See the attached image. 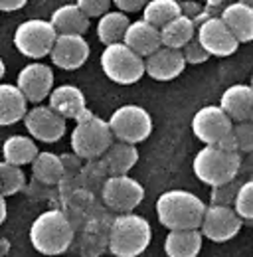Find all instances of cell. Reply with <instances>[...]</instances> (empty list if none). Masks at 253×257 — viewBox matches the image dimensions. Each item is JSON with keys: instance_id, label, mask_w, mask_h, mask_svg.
Wrapping results in <instances>:
<instances>
[{"instance_id": "cell-23", "label": "cell", "mask_w": 253, "mask_h": 257, "mask_svg": "<svg viewBox=\"0 0 253 257\" xmlns=\"http://www.w3.org/2000/svg\"><path fill=\"white\" fill-rule=\"evenodd\" d=\"M28 111V101L22 91L12 83H0V127L22 121Z\"/></svg>"}, {"instance_id": "cell-37", "label": "cell", "mask_w": 253, "mask_h": 257, "mask_svg": "<svg viewBox=\"0 0 253 257\" xmlns=\"http://www.w3.org/2000/svg\"><path fill=\"white\" fill-rule=\"evenodd\" d=\"M145 2L147 0H111V4H115L117 10H121L125 14H129V12H141Z\"/></svg>"}, {"instance_id": "cell-32", "label": "cell", "mask_w": 253, "mask_h": 257, "mask_svg": "<svg viewBox=\"0 0 253 257\" xmlns=\"http://www.w3.org/2000/svg\"><path fill=\"white\" fill-rule=\"evenodd\" d=\"M231 135L239 155H249L253 151V125L251 121H239L231 125Z\"/></svg>"}, {"instance_id": "cell-28", "label": "cell", "mask_w": 253, "mask_h": 257, "mask_svg": "<svg viewBox=\"0 0 253 257\" xmlns=\"http://www.w3.org/2000/svg\"><path fill=\"white\" fill-rule=\"evenodd\" d=\"M129 22L131 20L126 18L125 12H121V10H107L105 14L99 16V22H97V38H99V42L103 46L121 42Z\"/></svg>"}, {"instance_id": "cell-9", "label": "cell", "mask_w": 253, "mask_h": 257, "mask_svg": "<svg viewBox=\"0 0 253 257\" xmlns=\"http://www.w3.org/2000/svg\"><path fill=\"white\" fill-rule=\"evenodd\" d=\"M243 220L235 214V210L231 206H220V204H210L204 210L202 222L198 225L202 237L223 243L233 239L239 231H241Z\"/></svg>"}, {"instance_id": "cell-14", "label": "cell", "mask_w": 253, "mask_h": 257, "mask_svg": "<svg viewBox=\"0 0 253 257\" xmlns=\"http://www.w3.org/2000/svg\"><path fill=\"white\" fill-rule=\"evenodd\" d=\"M52 64L65 71L79 69L89 58V44L81 34H58L50 50Z\"/></svg>"}, {"instance_id": "cell-38", "label": "cell", "mask_w": 253, "mask_h": 257, "mask_svg": "<svg viewBox=\"0 0 253 257\" xmlns=\"http://www.w3.org/2000/svg\"><path fill=\"white\" fill-rule=\"evenodd\" d=\"M28 0H0V12H16L22 10Z\"/></svg>"}, {"instance_id": "cell-29", "label": "cell", "mask_w": 253, "mask_h": 257, "mask_svg": "<svg viewBox=\"0 0 253 257\" xmlns=\"http://www.w3.org/2000/svg\"><path fill=\"white\" fill-rule=\"evenodd\" d=\"M141 12H143V20L160 28L162 24H166L168 20L180 14V2L178 0H147Z\"/></svg>"}, {"instance_id": "cell-4", "label": "cell", "mask_w": 253, "mask_h": 257, "mask_svg": "<svg viewBox=\"0 0 253 257\" xmlns=\"http://www.w3.org/2000/svg\"><path fill=\"white\" fill-rule=\"evenodd\" d=\"M194 174L200 182L208 186L223 184L235 178L241 170V155L233 151H225L218 145H204L202 151L194 157Z\"/></svg>"}, {"instance_id": "cell-12", "label": "cell", "mask_w": 253, "mask_h": 257, "mask_svg": "<svg viewBox=\"0 0 253 257\" xmlns=\"http://www.w3.org/2000/svg\"><path fill=\"white\" fill-rule=\"evenodd\" d=\"M24 127L28 131L34 141H42V143H58L65 135V121L60 113H56L50 105H36L30 111L24 113L22 117Z\"/></svg>"}, {"instance_id": "cell-24", "label": "cell", "mask_w": 253, "mask_h": 257, "mask_svg": "<svg viewBox=\"0 0 253 257\" xmlns=\"http://www.w3.org/2000/svg\"><path fill=\"white\" fill-rule=\"evenodd\" d=\"M50 24L54 26L56 34H83L89 30V18L79 10V6L73 4H63L54 10Z\"/></svg>"}, {"instance_id": "cell-33", "label": "cell", "mask_w": 253, "mask_h": 257, "mask_svg": "<svg viewBox=\"0 0 253 257\" xmlns=\"http://www.w3.org/2000/svg\"><path fill=\"white\" fill-rule=\"evenodd\" d=\"M239 184H241V182H239V180H237V176H235V178H231V180H227V182H223V184H216V186H212L210 204L231 206L233 196H235V192H237Z\"/></svg>"}, {"instance_id": "cell-6", "label": "cell", "mask_w": 253, "mask_h": 257, "mask_svg": "<svg viewBox=\"0 0 253 257\" xmlns=\"http://www.w3.org/2000/svg\"><path fill=\"white\" fill-rule=\"evenodd\" d=\"M103 73L119 85H133L145 75V58L135 54L123 42L107 44L101 54Z\"/></svg>"}, {"instance_id": "cell-27", "label": "cell", "mask_w": 253, "mask_h": 257, "mask_svg": "<svg viewBox=\"0 0 253 257\" xmlns=\"http://www.w3.org/2000/svg\"><path fill=\"white\" fill-rule=\"evenodd\" d=\"M36 155H38V147H36V143H34L32 137L12 135L2 145V159L6 162L18 164V166L30 164Z\"/></svg>"}, {"instance_id": "cell-1", "label": "cell", "mask_w": 253, "mask_h": 257, "mask_svg": "<svg viewBox=\"0 0 253 257\" xmlns=\"http://www.w3.org/2000/svg\"><path fill=\"white\" fill-rule=\"evenodd\" d=\"M206 204L188 190H168L157 200L158 222L166 229H190L202 222Z\"/></svg>"}, {"instance_id": "cell-7", "label": "cell", "mask_w": 253, "mask_h": 257, "mask_svg": "<svg viewBox=\"0 0 253 257\" xmlns=\"http://www.w3.org/2000/svg\"><path fill=\"white\" fill-rule=\"evenodd\" d=\"M107 125L113 133V139L123 141V143H143L151 137L153 133V117L151 113L141 107V105H121Z\"/></svg>"}, {"instance_id": "cell-40", "label": "cell", "mask_w": 253, "mask_h": 257, "mask_svg": "<svg viewBox=\"0 0 253 257\" xmlns=\"http://www.w3.org/2000/svg\"><path fill=\"white\" fill-rule=\"evenodd\" d=\"M6 216H8V208H6V200L4 196H0V225L6 222Z\"/></svg>"}, {"instance_id": "cell-17", "label": "cell", "mask_w": 253, "mask_h": 257, "mask_svg": "<svg viewBox=\"0 0 253 257\" xmlns=\"http://www.w3.org/2000/svg\"><path fill=\"white\" fill-rule=\"evenodd\" d=\"M225 28L239 44H249L253 40V8L251 4L243 2H229L218 14Z\"/></svg>"}, {"instance_id": "cell-3", "label": "cell", "mask_w": 253, "mask_h": 257, "mask_svg": "<svg viewBox=\"0 0 253 257\" xmlns=\"http://www.w3.org/2000/svg\"><path fill=\"white\" fill-rule=\"evenodd\" d=\"M73 239V225L60 210L42 212L30 227L32 247L42 255H60Z\"/></svg>"}, {"instance_id": "cell-15", "label": "cell", "mask_w": 253, "mask_h": 257, "mask_svg": "<svg viewBox=\"0 0 253 257\" xmlns=\"http://www.w3.org/2000/svg\"><path fill=\"white\" fill-rule=\"evenodd\" d=\"M16 87L22 91L28 103H42L54 87V71L50 65L34 60L20 69L16 77Z\"/></svg>"}, {"instance_id": "cell-25", "label": "cell", "mask_w": 253, "mask_h": 257, "mask_svg": "<svg viewBox=\"0 0 253 257\" xmlns=\"http://www.w3.org/2000/svg\"><path fill=\"white\" fill-rule=\"evenodd\" d=\"M160 32V44L166 46V48H176L180 50L188 40L194 38L196 34V24L194 20L184 16V14H178L174 16L172 20H168L166 24H162L158 28Z\"/></svg>"}, {"instance_id": "cell-39", "label": "cell", "mask_w": 253, "mask_h": 257, "mask_svg": "<svg viewBox=\"0 0 253 257\" xmlns=\"http://www.w3.org/2000/svg\"><path fill=\"white\" fill-rule=\"evenodd\" d=\"M225 4H229V0H204V6H208V8L216 10L218 14H220V10L225 6Z\"/></svg>"}, {"instance_id": "cell-36", "label": "cell", "mask_w": 253, "mask_h": 257, "mask_svg": "<svg viewBox=\"0 0 253 257\" xmlns=\"http://www.w3.org/2000/svg\"><path fill=\"white\" fill-rule=\"evenodd\" d=\"M180 2V14H184V16H188V18H198L200 16V12L204 10V2H200V0H178Z\"/></svg>"}, {"instance_id": "cell-20", "label": "cell", "mask_w": 253, "mask_h": 257, "mask_svg": "<svg viewBox=\"0 0 253 257\" xmlns=\"http://www.w3.org/2000/svg\"><path fill=\"white\" fill-rule=\"evenodd\" d=\"M125 46H129L135 54H139L141 58H147L149 54H153L157 48H160V32H158L157 26L149 24L147 20H135V22H129L125 34H123V40H121Z\"/></svg>"}, {"instance_id": "cell-22", "label": "cell", "mask_w": 253, "mask_h": 257, "mask_svg": "<svg viewBox=\"0 0 253 257\" xmlns=\"http://www.w3.org/2000/svg\"><path fill=\"white\" fill-rule=\"evenodd\" d=\"M99 159L109 174H129L131 168L139 161V151L131 143L117 141V143H111Z\"/></svg>"}, {"instance_id": "cell-34", "label": "cell", "mask_w": 253, "mask_h": 257, "mask_svg": "<svg viewBox=\"0 0 253 257\" xmlns=\"http://www.w3.org/2000/svg\"><path fill=\"white\" fill-rule=\"evenodd\" d=\"M180 52H182V56H184V62L186 65H198V64H204V62H208L210 60V54L200 46V42L196 40V36L188 40L182 48H180Z\"/></svg>"}, {"instance_id": "cell-43", "label": "cell", "mask_w": 253, "mask_h": 257, "mask_svg": "<svg viewBox=\"0 0 253 257\" xmlns=\"http://www.w3.org/2000/svg\"><path fill=\"white\" fill-rule=\"evenodd\" d=\"M200 2H204V0H200Z\"/></svg>"}, {"instance_id": "cell-35", "label": "cell", "mask_w": 253, "mask_h": 257, "mask_svg": "<svg viewBox=\"0 0 253 257\" xmlns=\"http://www.w3.org/2000/svg\"><path fill=\"white\" fill-rule=\"evenodd\" d=\"M75 4L89 20L99 18L101 14H105L111 8V0H75Z\"/></svg>"}, {"instance_id": "cell-16", "label": "cell", "mask_w": 253, "mask_h": 257, "mask_svg": "<svg viewBox=\"0 0 253 257\" xmlns=\"http://www.w3.org/2000/svg\"><path fill=\"white\" fill-rule=\"evenodd\" d=\"M186 69V62L180 50L160 46L145 58V75L155 81H172Z\"/></svg>"}, {"instance_id": "cell-19", "label": "cell", "mask_w": 253, "mask_h": 257, "mask_svg": "<svg viewBox=\"0 0 253 257\" xmlns=\"http://www.w3.org/2000/svg\"><path fill=\"white\" fill-rule=\"evenodd\" d=\"M50 107L60 113L63 119H73L77 121L85 111H87V101L79 87L71 83H63L60 87H52L50 91Z\"/></svg>"}, {"instance_id": "cell-18", "label": "cell", "mask_w": 253, "mask_h": 257, "mask_svg": "<svg viewBox=\"0 0 253 257\" xmlns=\"http://www.w3.org/2000/svg\"><path fill=\"white\" fill-rule=\"evenodd\" d=\"M221 111L233 121H251L253 119V89L247 83L229 85L220 99Z\"/></svg>"}, {"instance_id": "cell-11", "label": "cell", "mask_w": 253, "mask_h": 257, "mask_svg": "<svg viewBox=\"0 0 253 257\" xmlns=\"http://www.w3.org/2000/svg\"><path fill=\"white\" fill-rule=\"evenodd\" d=\"M196 40L210 54V58H229L237 52L239 42L225 28L218 14L208 16L200 24H196Z\"/></svg>"}, {"instance_id": "cell-8", "label": "cell", "mask_w": 253, "mask_h": 257, "mask_svg": "<svg viewBox=\"0 0 253 257\" xmlns=\"http://www.w3.org/2000/svg\"><path fill=\"white\" fill-rule=\"evenodd\" d=\"M56 30L50 24V20L42 18H32L22 22L16 32H14V48L30 60H42L50 54L54 40H56Z\"/></svg>"}, {"instance_id": "cell-31", "label": "cell", "mask_w": 253, "mask_h": 257, "mask_svg": "<svg viewBox=\"0 0 253 257\" xmlns=\"http://www.w3.org/2000/svg\"><path fill=\"white\" fill-rule=\"evenodd\" d=\"M231 208L235 210V214H237L243 222H247V224L253 222V182L251 180H245V182L239 184L237 192L233 196Z\"/></svg>"}, {"instance_id": "cell-2", "label": "cell", "mask_w": 253, "mask_h": 257, "mask_svg": "<svg viewBox=\"0 0 253 257\" xmlns=\"http://www.w3.org/2000/svg\"><path fill=\"white\" fill-rule=\"evenodd\" d=\"M153 239V229L147 218L121 212L111 224L109 231V249L117 257H137L141 255Z\"/></svg>"}, {"instance_id": "cell-5", "label": "cell", "mask_w": 253, "mask_h": 257, "mask_svg": "<svg viewBox=\"0 0 253 257\" xmlns=\"http://www.w3.org/2000/svg\"><path fill=\"white\" fill-rule=\"evenodd\" d=\"M111 143H113V133L107 121L93 115L89 109L77 119L71 131V151L75 157L85 161L99 159Z\"/></svg>"}, {"instance_id": "cell-26", "label": "cell", "mask_w": 253, "mask_h": 257, "mask_svg": "<svg viewBox=\"0 0 253 257\" xmlns=\"http://www.w3.org/2000/svg\"><path fill=\"white\" fill-rule=\"evenodd\" d=\"M32 164V174L38 182L42 184H48V186H54L58 184L63 178V161L54 155V153H42L38 151V155L34 157Z\"/></svg>"}, {"instance_id": "cell-42", "label": "cell", "mask_w": 253, "mask_h": 257, "mask_svg": "<svg viewBox=\"0 0 253 257\" xmlns=\"http://www.w3.org/2000/svg\"><path fill=\"white\" fill-rule=\"evenodd\" d=\"M237 2H243V4H251L253 0H237Z\"/></svg>"}, {"instance_id": "cell-41", "label": "cell", "mask_w": 253, "mask_h": 257, "mask_svg": "<svg viewBox=\"0 0 253 257\" xmlns=\"http://www.w3.org/2000/svg\"><path fill=\"white\" fill-rule=\"evenodd\" d=\"M4 73H6V65H4V62H2V58H0V79L4 77Z\"/></svg>"}, {"instance_id": "cell-21", "label": "cell", "mask_w": 253, "mask_h": 257, "mask_svg": "<svg viewBox=\"0 0 253 257\" xmlns=\"http://www.w3.org/2000/svg\"><path fill=\"white\" fill-rule=\"evenodd\" d=\"M202 233L198 227L168 229L164 239V253L168 257H196L202 249Z\"/></svg>"}, {"instance_id": "cell-13", "label": "cell", "mask_w": 253, "mask_h": 257, "mask_svg": "<svg viewBox=\"0 0 253 257\" xmlns=\"http://www.w3.org/2000/svg\"><path fill=\"white\" fill-rule=\"evenodd\" d=\"M233 121L221 111L220 105H206L196 111L192 119V133L204 145H216L231 131Z\"/></svg>"}, {"instance_id": "cell-30", "label": "cell", "mask_w": 253, "mask_h": 257, "mask_svg": "<svg viewBox=\"0 0 253 257\" xmlns=\"http://www.w3.org/2000/svg\"><path fill=\"white\" fill-rule=\"evenodd\" d=\"M26 186V176L18 164L2 161L0 162V196L8 198L18 194Z\"/></svg>"}, {"instance_id": "cell-10", "label": "cell", "mask_w": 253, "mask_h": 257, "mask_svg": "<svg viewBox=\"0 0 253 257\" xmlns=\"http://www.w3.org/2000/svg\"><path fill=\"white\" fill-rule=\"evenodd\" d=\"M101 198L113 212H133L145 200V188L129 174H109L103 184Z\"/></svg>"}]
</instances>
